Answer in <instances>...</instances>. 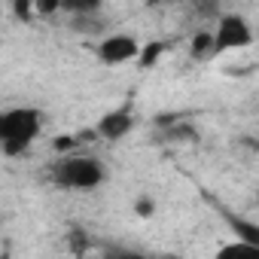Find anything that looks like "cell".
Instances as JSON below:
<instances>
[{
  "mask_svg": "<svg viewBox=\"0 0 259 259\" xmlns=\"http://www.w3.org/2000/svg\"><path fill=\"white\" fill-rule=\"evenodd\" d=\"M37 135H40V113L34 107H19L10 113H0V147H4L7 156L25 153Z\"/></svg>",
  "mask_w": 259,
  "mask_h": 259,
  "instance_id": "obj_1",
  "label": "cell"
},
{
  "mask_svg": "<svg viewBox=\"0 0 259 259\" xmlns=\"http://www.w3.org/2000/svg\"><path fill=\"white\" fill-rule=\"evenodd\" d=\"M52 177L64 189H98L104 183V165L92 156H70L55 165Z\"/></svg>",
  "mask_w": 259,
  "mask_h": 259,
  "instance_id": "obj_2",
  "label": "cell"
},
{
  "mask_svg": "<svg viewBox=\"0 0 259 259\" xmlns=\"http://www.w3.org/2000/svg\"><path fill=\"white\" fill-rule=\"evenodd\" d=\"M250 43H253L250 25L241 16H223L220 19L217 34H213V52H229V49H241Z\"/></svg>",
  "mask_w": 259,
  "mask_h": 259,
  "instance_id": "obj_3",
  "label": "cell"
},
{
  "mask_svg": "<svg viewBox=\"0 0 259 259\" xmlns=\"http://www.w3.org/2000/svg\"><path fill=\"white\" fill-rule=\"evenodd\" d=\"M138 52H141L138 40L128 37V34H113L98 46V55H101L104 64H125V61L138 58Z\"/></svg>",
  "mask_w": 259,
  "mask_h": 259,
  "instance_id": "obj_4",
  "label": "cell"
},
{
  "mask_svg": "<svg viewBox=\"0 0 259 259\" xmlns=\"http://www.w3.org/2000/svg\"><path fill=\"white\" fill-rule=\"evenodd\" d=\"M132 125H135L132 110L122 107V110L107 113V116L98 122V135H101V138H107V141H119V138H125L128 132H132Z\"/></svg>",
  "mask_w": 259,
  "mask_h": 259,
  "instance_id": "obj_5",
  "label": "cell"
},
{
  "mask_svg": "<svg viewBox=\"0 0 259 259\" xmlns=\"http://www.w3.org/2000/svg\"><path fill=\"white\" fill-rule=\"evenodd\" d=\"M217 259H259V247L244 244V241H232V244H223L217 250Z\"/></svg>",
  "mask_w": 259,
  "mask_h": 259,
  "instance_id": "obj_6",
  "label": "cell"
},
{
  "mask_svg": "<svg viewBox=\"0 0 259 259\" xmlns=\"http://www.w3.org/2000/svg\"><path fill=\"white\" fill-rule=\"evenodd\" d=\"M210 55H217L213 52V34L210 31H201V34H195L192 37V58H210Z\"/></svg>",
  "mask_w": 259,
  "mask_h": 259,
  "instance_id": "obj_7",
  "label": "cell"
},
{
  "mask_svg": "<svg viewBox=\"0 0 259 259\" xmlns=\"http://www.w3.org/2000/svg\"><path fill=\"white\" fill-rule=\"evenodd\" d=\"M162 49H165L162 43H150L147 49H141V52H138V58H141V64H144V67H150V64H153V61H156V58L162 55Z\"/></svg>",
  "mask_w": 259,
  "mask_h": 259,
  "instance_id": "obj_8",
  "label": "cell"
},
{
  "mask_svg": "<svg viewBox=\"0 0 259 259\" xmlns=\"http://www.w3.org/2000/svg\"><path fill=\"white\" fill-rule=\"evenodd\" d=\"M85 247H89V238H85L82 232H70V250H73V253H82Z\"/></svg>",
  "mask_w": 259,
  "mask_h": 259,
  "instance_id": "obj_9",
  "label": "cell"
},
{
  "mask_svg": "<svg viewBox=\"0 0 259 259\" xmlns=\"http://www.w3.org/2000/svg\"><path fill=\"white\" fill-rule=\"evenodd\" d=\"M107 259H144V256H138V253H122L119 250V253H110Z\"/></svg>",
  "mask_w": 259,
  "mask_h": 259,
  "instance_id": "obj_10",
  "label": "cell"
},
{
  "mask_svg": "<svg viewBox=\"0 0 259 259\" xmlns=\"http://www.w3.org/2000/svg\"><path fill=\"white\" fill-rule=\"evenodd\" d=\"M37 10H40V13H55V10H58V4H52V0H49V4H40Z\"/></svg>",
  "mask_w": 259,
  "mask_h": 259,
  "instance_id": "obj_11",
  "label": "cell"
},
{
  "mask_svg": "<svg viewBox=\"0 0 259 259\" xmlns=\"http://www.w3.org/2000/svg\"><path fill=\"white\" fill-rule=\"evenodd\" d=\"M150 210H153V204H150V201H141V204H138V213H144V217H147Z\"/></svg>",
  "mask_w": 259,
  "mask_h": 259,
  "instance_id": "obj_12",
  "label": "cell"
}]
</instances>
